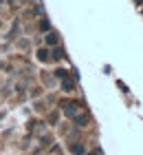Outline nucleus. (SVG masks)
<instances>
[{"instance_id":"1","label":"nucleus","mask_w":143,"mask_h":155,"mask_svg":"<svg viewBox=\"0 0 143 155\" xmlns=\"http://www.w3.org/2000/svg\"><path fill=\"white\" fill-rule=\"evenodd\" d=\"M46 42H49V45H55V42H57V35H53V33H51L49 38H46Z\"/></svg>"}]
</instances>
